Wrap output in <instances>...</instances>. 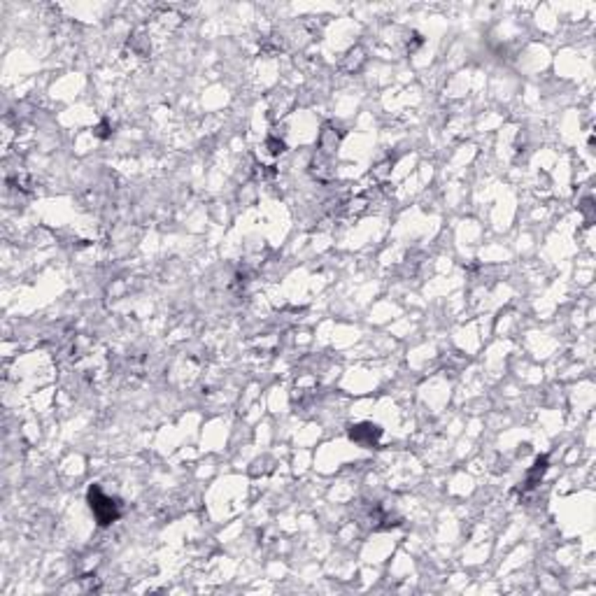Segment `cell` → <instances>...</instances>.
<instances>
[{"label": "cell", "mask_w": 596, "mask_h": 596, "mask_svg": "<svg viewBox=\"0 0 596 596\" xmlns=\"http://www.w3.org/2000/svg\"><path fill=\"white\" fill-rule=\"evenodd\" d=\"M91 510H94V515H96L101 524H110V522L117 520V515H119L114 501L108 499V496H103L101 492H98V489H94V492H91Z\"/></svg>", "instance_id": "obj_1"}]
</instances>
